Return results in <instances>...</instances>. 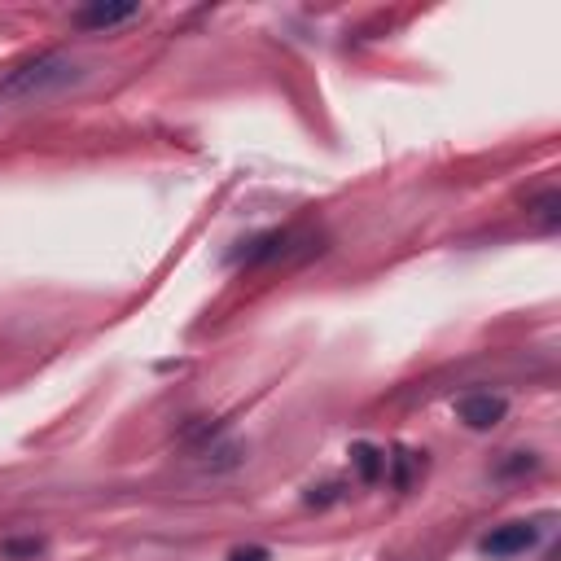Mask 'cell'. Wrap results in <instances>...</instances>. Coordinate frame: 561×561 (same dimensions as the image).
Returning a JSON list of instances; mask_svg holds the SVG:
<instances>
[{
  "instance_id": "cell-1",
  "label": "cell",
  "mask_w": 561,
  "mask_h": 561,
  "mask_svg": "<svg viewBox=\"0 0 561 561\" xmlns=\"http://www.w3.org/2000/svg\"><path fill=\"white\" fill-rule=\"evenodd\" d=\"M84 79V71L62 53H44L36 62H22L14 66L5 79H0V101H31V97H49V93H62Z\"/></svg>"
},
{
  "instance_id": "cell-2",
  "label": "cell",
  "mask_w": 561,
  "mask_h": 561,
  "mask_svg": "<svg viewBox=\"0 0 561 561\" xmlns=\"http://www.w3.org/2000/svg\"><path fill=\"white\" fill-rule=\"evenodd\" d=\"M535 540H540V531H535L531 522H505L491 535H483L478 553L491 557V561H505V557H518V553H526V548H535Z\"/></svg>"
},
{
  "instance_id": "cell-3",
  "label": "cell",
  "mask_w": 561,
  "mask_h": 561,
  "mask_svg": "<svg viewBox=\"0 0 561 561\" xmlns=\"http://www.w3.org/2000/svg\"><path fill=\"white\" fill-rule=\"evenodd\" d=\"M505 395H491V391H474V395H461L456 399V421H465L469 430H496L505 421Z\"/></svg>"
},
{
  "instance_id": "cell-4",
  "label": "cell",
  "mask_w": 561,
  "mask_h": 561,
  "mask_svg": "<svg viewBox=\"0 0 561 561\" xmlns=\"http://www.w3.org/2000/svg\"><path fill=\"white\" fill-rule=\"evenodd\" d=\"M136 14H141L136 5H88V9H79V14H75V27L110 31V27H119V22H132Z\"/></svg>"
},
{
  "instance_id": "cell-5",
  "label": "cell",
  "mask_w": 561,
  "mask_h": 561,
  "mask_svg": "<svg viewBox=\"0 0 561 561\" xmlns=\"http://www.w3.org/2000/svg\"><path fill=\"white\" fill-rule=\"evenodd\" d=\"M351 465H356L360 483H369V487L386 478V452L377 443H351Z\"/></svg>"
},
{
  "instance_id": "cell-6",
  "label": "cell",
  "mask_w": 561,
  "mask_h": 561,
  "mask_svg": "<svg viewBox=\"0 0 561 561\" xmlns=\"http://www.w3.org/2000/svg\"><path fill=\"white\" fill-rule=\"evenodd\" d=\"M526 211L535 215V224H540L544 233H553V228L561 224V193H557V189H544L540 198H535L531 206H526Z\"/></svg>"
},
{
  "instance_id": "cell-7",
  "label": "cell",
  "mask_w": 561,
  "mask_h": 561,
  "mask_svg": "<svg viewBox=\"0 0 561 561\" xmlns=\"http://www.w3.org/2000/svg\"><path fill=\"white\" fill-rule=\"evenodd\" d=\"M44 540H36V535H14V540H0V557H9V561H36L44 557Z\"/></svg>"
},
{
  "instance_id": "cell-8",
  "label": "cell",
  "mask_w": 561,
  "mask_h": 561,
  "mask_svg": "<svg viewBox=\"0 0 561 561\" xmlns=\"http://www.w3.org/2000/svg\"><path fill=\"white\" fill-rule=\"evenodd\" d=\"M386 465H395V487L404 491V487L412 483V452H404V448H399L395 456H386Z\"/></svg>"
},
{
  "instance_id": "cell-9",
  "label": "cell",
  "mask_w": 561,
  "mask_h": 561,
  "mask_svg": "<svg viewBox=\"0 0 561 561\" xmlns=\"http://www.w3.org/2000/svg\"><path fill=\"white\" fill-rule=\"evenodd\" d=\"M228 561H272V553L263 544H242V548H233V553H228Z\"/></svg>"
},
{
  "instance_id": "cell-10",
  "label": "cell",
  "mask_w": 561,
  "mask_h": 561,
  "mask_svg": "<svg viewBox=\"0 0 561 561\" xmlns=\"http://www.w3.org/2000/svg\"><path fill=\"white\" fill-rule=\"evenodd\" d=\"M540 461H535V452H513V461L500 465V474H522V469H535Z\"/></svg>"
}]
</instances>
